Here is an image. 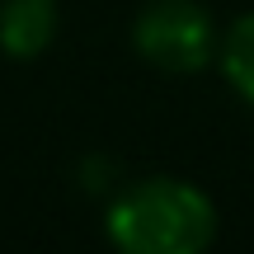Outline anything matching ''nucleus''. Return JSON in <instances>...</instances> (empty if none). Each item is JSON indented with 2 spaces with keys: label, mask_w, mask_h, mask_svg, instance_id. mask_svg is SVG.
Wrapping results in <instances>:
<instances>
[{
  "label": "nucleus",
  "mask_w": 254,
  "mask_h": 254,
  "mask_svg": "<svg viewBox=\"0 0 254 254\" xmlns=\"http://www.w3.org/2000/svg\"><path fill=\"white\" fill-rule=\"evenodd\" d=\"M104 236L123 254H202L217 240V207L179 174H146L109 202Z\"/></svg>",
  "instance_id": "1"
},
{
  "label": "nucleus",
  "mask_w": 254,
  "mask_h": 254,
  "mask_svg": "<svg viewBox=\"0 0 254 254\" xmlns=\"http://www.w3.org/2000/svg\"><path fill=\"white\" fill-rule=\"evenodd\" d=\"M132 47L165 75H198L212 66L221 33L202 0H146L132 19Z\"/></svg>",
  "instance_id": "2"
},
{
  "label": "nucleus",
  "mask_w": 254,
  "mask_h": 254,
  "mask_svg": "<svg viewBox=\"0 0 254 254\" xmlns=\"http://www.w3.org/2000/svg\"><path fill=\"white\" fill-rule=\"evenodd\" d=\"M62 5L57 0H0V52L14 62H33L52 47Z\"/></svg>",
  "instance_id": "3"
},
{
  "label": "nucleus",
  "mask_w": 254,
  "mask_h": 254,
  "mask_svg": "<svg viewBox=\"0 0 254 254\" xmlns=\"http://www.w3.org/2000/svg\"><path fill=\"white\" fill-rule=\"evenodd\" d=\"M217 66H221V75H226L231 90H236L245 104H254V9L240 14L236 24L221 33Z\"/></svg>",
  "instance_id": "4"
}]
</instances>
